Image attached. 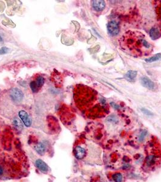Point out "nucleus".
Here are the masks:
<instances>
[{"mask_svg":"<svg viewBox=\"0 0 161 182\" xmlns=\"http://www.w3.org/2000/svg\"><path fill=\"white\" fill-rule=\"evenodd\" d=\"M107 30L108 33L112 36L117 35L120 30L119 23L116 21H112L109 22L107 25Z\"/></svg>","mask_w":161,"mask_h":182,"instance_id":"4","label":"nucleus"},{"mask_svg":"<svg viewBox=\"0 0 161 182\" xmlns=\"http://www.w3.org/2000/svg\"><path fill=\"white\" fill-rule=\"evenodd\" d=\"M34 82L35 84H37L38 88L39 89L43 86L44 83V78L41 77V76H38V77H37L36 80H34Z\"/></svg>","mask_w":161,"mask_h":182,"instance_id":"16","label":"nucleus"},{"mask_svg":"<svg viewBox=\"0 0 161 182\" xmlns=\"http://www.w3.org/2000/svg\"><path fill=\"white\" fill-rule=\"evenodd\" d=\"M140 82L144 87L149 90H154L155 89L154 83L147 77H142L140 78Z\"/></svg>","mask_w":161,"mask_h":182,"instance_id":"8","label":"nucleus"},{"mask_svg":"<svg viewBox=\"0 0 161 182\" xmlns=\"http://www.w3.org/2000/svg\"><path fill=\"white\" fill-rule=\"evenodd\" d=\"M150 37L153 40H156L161 37V28L159 27H153L150 29Z\"/></svg>","mask_w":161,"mask_h":182,"instance_id":"10","label":"nucleus"},{"mask_svg":"<svg viewBox=\"0 0 161 182\" xmlns=\"http://www.w3.org/2000/svg\"><path fill=\"white\" fill-rule=\"evenodd\" d=\"M10 49L7 47H3L0 49V55L6 54L9 52Z\"/></svg>","mask_w":161,"mask_h":182,"instance_id":"20","label":"nucleus"},{"mask_svg":"<svg viewBox=\"0 0 161 182\" xmlns=\"http://www.w3.org/2000/svg\"><path fill=\"white\" fill-rule=\"evenodd\" d=\"M161 58V54H157L156 55H154V56L147 58L145 60L146 62L148 63H152V62H156V61H158L159 60H160Z\"/></svg>","mask_w":161,"mask_h":182,"instance_id":"17","label":"nucleus"},{"mask_svg":"<svg viewBox=\"0 0 161 182\" xmlns=\"http://www.w3.org/2000/svg\"><path fill=\"white\" fill-rule=\"evenodd\" d=\"M141 111L143 112L144 114L146 115H148V116H152L153 115V113L151 112V111H150L148 109H147L145 108H142L141 109Z\"/></svg>","mask_w":161,"mask_h":182,"instance_id":"21","label":"nucleus"},{"mask_svg":"<svg viewBox=\"0 0 161 182\" xmlns=\"http://www.w3.org/2000/svg\"><path fill=\"white\" fill-rule=\"evenodd\" d=\"M73 98L77 107L82 110H89L99 103L96 90L83 84H77L73 90Z\"/></svg>","mask_w":161,"mask_h":182,"instance_id":"2","label":"nucleus"},{"mask_svg":"<svg viewBox=\"0 0 161 182\" xmlns=\"http://www.w3.org/2000/svg\"><path fill=\"white\" fill-rule=\"evenodd\" d=\"M112 179L114 182H123L124 175L120 173H115L112 174Z\"/></svg>","mask_w":161,"mask_h":182,"instance_id":"14","label":"nucleus"},{"mask_svg":"<svg viewBox=\"0 0 161 182\" xmlns=\"http://www.w3.org/2000/svg\"><path fill=\"white\" fill-rule=\"evenodd\" d=\"M19 117L21 118L23 123L24 125L26 126V127H30L32 125V120L31 117L29 115V114L26 112L25 110H20L19 113Z\"/></svg>","mask_w":161,"mask_h":182,"instance_id":"6","label":"nucleus"},{"mask_svg":"<svg viewBox=\"0 0 161 182\" xmlns=\"http://www.w3.org/2000/svg\"><path fill=\"white\" fill-rule=\"evenodd\" d=\"M10 97L14 102L19 103L22 102L24 98V94L22 91L18 88H13L11 90Z\"/></svg>","mask_w":161,"mask_h":182,"instance_id":"3","label":"nucleus"},{"mask_svg":"<svg viewBox=\"0 0 161 182\" xmlns=\"http://www.w3.org/2000/svg\"><path fill=\"white\" fill-rule=\"evenodd\" d=\"M34 149L38 154L43 155L45 153H46V146L44 145V143H39L35 146Z\"/></svg>","mask_w":161,"mask_h":182,"instance_id":"12","label":"nucleus"},{"mask_svg":"<svg viewBox=\"0 0 161 182\" xmlns=\"http://www.w3.org/2000/svg\"><path fill=\"white\" fill-rule=\"evenodd\" d=\"M3 39L2 37L0 36V42H3Z\"/></svg>","mask_w":161,"mask_h":182,"instance_id":"25","label":"nucleus"},{"mask_svg":"<svg viewBox=\"0 0 161 182\" xmlns=\"http://www.w3.org/2000/svg\"><path fill=\"white\" fill-rule=\"evenodd\" d=\"M93 7L97 12L102 11L105 7V3L102 0H96V1H92Z\"/></svg>","mask_w":161,"mask_h":182,"instance_id":"11","label":"nucleus"},{"mask_svg":"<svg viewBox=\"0 0 161 182\" xmlns=\"http://www.w3.org/2000/svg\"><path fill=\"white\" fill-rule=\"evenodd\" d=\"M156 13H157V16H158V19L161 18V4H160L159 6L156 7Z\"/></svg>","mask_w":161,"mask_h":182,"instance_id":"22","label":"nucleus"},{"mask_svg":"<svg viewBox=\"0 0 161 182\" xmlns=\"http://www.w3.org/2000/svg\"><path fill=\"white\" fill-rule=\"evenodd\" d=\"M119 44L125 52L135 57L148 56L153 50V45L139 31L126 32L120 38Z\"/></svg>","mask_w":161,"mask_h":182,"instance_id":"1","label":"nucleus"},{"mask_svg":"<svg viewBox=\"0 0 161 182\" xmlns=\"http://www.w3.org/2000/svg\"><path fill=\"white\" fill-rule=\"evenodd\" d=\"M3 174V169L2 167L0 166V175H1Z\"/></svg>","mask_w":161,"mask_h":182,"instance_id":"24","label":"nucleus"},{"mask_svg":"<svg viewBox=\"0 0 161 182\" xmlns=\"http://www.w3.org/2000/svg\"><path fill=\"white\" fill-rule=\"evenodd\" d=\"M107 120L110 123H116L118 122V118L116 117V115H110L109 117H108Z\"/></svg>","mask_w":161,"mask_h":182,"instance_id":"19","label":"nucleus"},{"mask_svg":"<svg viewBox=\"0 0 161 182\" xmlns=\"http://www.w3.org/2000/svg\"><path fill=\"white\" fill-rule=\"evenodd\" d=\"M110 104V105H111L114 109H117V110H118V109H120V106H119L118 104H116V103H114V102H111Z\"/></svg>","mask_w":161,"mask_h":182,"instance_id":"23","label":"nucleus"},{"mask_svg":"<svg viewBox=\"0 0 161 182\" xmlns=\"http://www.w3.org/2000/svg\"><path fill=\"white\" fill-rule=\"evenodd\" d=\"M137 71H135V70H129L127 72V73L125 74V78L127 80L130 82H132V81L134 80L136 77L137 75Z\"/></svg>","mask_w":161,"mask_h":182,"instance_id":"13","label":"nucleus"},{"mask_svg":"<svg viewBox=\"0 0 161 182\" xmlns=\"http://www.w3.org/2000/svg\"><path fill=\"white\" fill-rule=\"evenodd\" d=\"M158 158L156 155L150 154L146 157L145 160V166L146 168H151L156 165Z\"/></svg>","mask_w":161,"mask_h":182,"instance_id":"5","label":"nucleus"},{"mask_svg":"<svg viewBox=\"0 0 161 182\" xmlns=\"http://www.w3.org/2000/svg\"><path fill=\"white\" fill-rule=\"evenodd\" d=\"M13 125L15 126V127L18 130H21L23 129V124L22 123L21 121L19 119L17 118H15L13 120Z\"/></svg>","mask_w":161,"mask_h":182,"instance_id":"15","label":"nucleus"},{"mask_svg":"<svg viewBox=\"0 0 161 182\" xmlns=\"http://www.w3.org/2000/svg\"><path fill=\"white\" fill-rule=\"evenodd\" d=\"M147 131L146 130H141V132H140L139 134V136H138V140H139V142L140 143H142L143 141L145 140V138L146 135H147Z\"/></svg>","mask_w":161,"mask_h":182,"instance_id":"18","label":"nucleus"},{"mask_svg":"<svg viewBox=\"0 0 161 182\" xmlns=\"http://www.w3.org/2000/svg\"><path fill=\"white\" fill-rule=\"evenodd\" d=\"M75 157L78 160L83 159L86 155V151L80 146H77L74 149Z\"/></svg>","mask_w":161,"mask_h":182,"instance_id":"7","label":"nucleus"},{"mask_svg":"<svg viewBox=\"0 0 161 182\" xmlns=\"http://www.w3.org/2000/svg\"><path fill=\"white\" fill-rule=\"evenodd\" d=\"M35 166L43 173H47L49 171V166L41 159H37L35 161Z\"/></svg>","mask_w":161,"mask_h":182,"instance_id":"9","label":"nucleus"}]
</instances>
